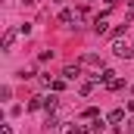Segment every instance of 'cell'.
<instances>
[{
    "label": "cell",
    "instance_id": "6",
    "mask_svg": "<svg viewBox=\"0 0 134 134\" xmlns=\"http://www.w3.org/2000/svg\"><path fill=\"white\" fill-rule=\"evenodd\" d=\"M75 19H78V13H75V9H63V13H59V22H63V25H72Z\"/></svg>",
    "mask_w": 134,
    "mask_h": 134
},
{
    "label": "cell",
    "instance_id": "16",
    "mask_svg": "<svg viewBox=\"0 0 134 134\" xmlns=\"http://www.w3.org/2000/svg\"><path fill=\"white\" fill-rule=\"evenodd\" d=\"M128 134H134V128H128Z\"/></svg>",
    "mask_w": 134,
    "mask_h": 134
},
{
    "label": "cell",
    "instance_id": "14",
    "mask_svg": "<svg viewBox=\"0 0 134 134\" xmlns=\"http://www.w3.org/2000/svg\"><path fill=\"white\" fill-rule=\"evenodd\" d=\"M128 109H131V112H134V100H131V103H128Z\"/></svg>",
    "mask_w": 134,
    "mask_h": 134
},
{
    "label": "cell",
    "instance_id": "7",
    "mask_svg": "<svg viewBox=\"0 0 134 134\" xmlns=\"http://www.w3.org/2000/svg\"><path fill=\"white\" fill-rule=\"evenodd\" d=\"M13 44H16V31H6L3 34V50H13Z\"/></svg>",
    "mask_w": 134,
    "mask_h": 134
},
{
    "label": "cell",
    "instance_id": "13",
    "mask_svg": "<svg viewBox=\"0 0 134 134\" xmlns=\"http://www.w3.org/2000/svg\"><path fill=\"white\" fill-rule=\"evenodd\" d=\"M103 3H106V6H109V9H112V6H115V3H119V0H103Z\"/></svg>",
    "mask_w": 134,
    "mask_h": 134
},
{
    "label": "cell",
    "instance_id": "15",
    "mask_svg": "<svg viewBox=\"0 0 134 134\" xmlns=\"http://www.w3.org/2000/svg\"><path fill=\"white\" fill-rule=\"evenodd\" d=\"M81 3H84V6H87V3H91V0H81Z\"/></svg>",
    "mask_w": 134,
    "mask_h": 134
},
{
    "label": "cell",
    "instance_id": "8",
    "mask_svg": "<svg viewBox=\"0 0 134 134\" xmlns=\"http://www.w3.org/2000/svg\"><path fill=\"white\" fill-rule=\"evenodd\" d=\"M56 94H50V97H44V109H47V112H53V109H56Z\"/></svg>",
    "mask_w": 134,
    "mask_h": 134
},
{
    "label": "cell",
    "instance_id": "5",
    "mask_svg": "<svg viewBox=\"0 0 134 134\" xmlns=\"http://www.w3.org/2000/svg\"><path fill=\"white\" fill-rule=\"evenodd\" d=\"M109 122H112V128L119 131V122H125V109H112V112H109Z\"/></svg>",
    "mask_w": 134,
    "mask_h": 134
},
{
    "label": "cell",
    "instance_id": "10",
    "mask_svg": "<svg viewBox=\"0 0 134 134\" xmlns=\"http://www.w3.org/2000/svg\"><path fill=\"white\" fill-rule=\"evenodd\" d=\"M106 87H109V91H122V87H125V78H112Z\"/></svg>",
    "mask_w": 134,
    "mask_h": 134
},
{
    "label": "cell",
    "instance_id": "12",
    "mask_svg": "<svg viewBox=\"0 0 134 134\" xmlns=\"http://www.w3.org/2000/svg\"><path fill=\"white\" fill-rule=\"evenodd\" d=\"M0 134H13V128H9V125H3V128H0Z\"/></svg>",
    "mask_w": 134,
    "mask_h": 134
},
{
    "label": "cell",
    "instance_id": "9",
    "mask_svg": "<svg viewBox=\"0 0 134 134\" xmlns=\"http://www.w3.org/2000/svg\"><path fill=\"white\" fill-rule=\"evenodd\" d=\"M81 115H84V119H91V122H94V119H100V109H97V106H87V109H84V112H81Z\"/></svg>",
    "mask_w": 134,
    "mask_h": 134
},
{
    "label": "cell",
    "instance_id": "2",
    "mask_svg": "<svg viewBox=\"0 0 134 134\" xmlns=\"http://www.w3.org/2000/svg\"><path fill=\"white\" fill-rule=\"evenodd\" d=\"M63 78H69V81L81 78V66H78V63H75V66H66V69H63Z\"/></svg>",
    "mask_w": 134,
    "mask_h": 134
},
{
    "label": "cell",
    "instance_id": "17",
    "mask_svg": "<svg viewBox=\"0 0 134 134\" xmlns=\"http://www.w3.org/2000/svg\"><path fill=\"white\" fill-rule=\"evenodd\" d=\"M53 3H63V0H53Z\"/></svg>",
    "mask_w": 134,
    "mask_h": 134
},
{
    "label": "cell",
    "instance_id": "3",
    "mask_svg": "<svg viewBox=\"0 0 134 134\" xmlns=\"http://www.w3.org/2000/svg\"><path fill=\"white\" fill-rule=\"evenodd\" d=\"M112 78H115V72H112V69H100V72L94 75V81H103V84H109Z\"/></svg>",
    "mask_w": 134,
    "mask_h": 134
},
{
    "label": "cell",
    "instance_id": "1",
    "mask_svg": "<svg viewBox=\"0 0 134 134\" xmlns=\"http://www.w3.org/2000/svg\"><path fill=\"white\" fill-rule=\"evenodd\" d=\"M112 53H115V56H122V59H131V56H134V47L128 44V41L115 37V44H112Z\"/></svg>",
    "mask_w": 134,
    "mask_h": 134
},
{
    "label": "cell",
    "instance_id": "4",
    "mask_svg": "<svg viewBox=\"0 0 134 134\" xmlns=\"http://www.w3.org/2000/svg\"><path fill=\"white\" fill-rule=\"evenodd\" d=\"M94 31H97V34H106V31H109V22H106V16H97V19H94Z\"/></svg>",
    "mask_w": 134,
    "mask_h": 134
},
{
    "label": "cell",
    "instance_id": "11",
    "mask_svg": "<svg viewBox=\"0 0 134 134\" xmlns=\"http://www.w3.org/2000/svg\"><path fill=\"white\" fill-rule=\"evenodd\" d=\"M63 87H66V81H59V78H56V81H50V91H53V94H56V91H63Z\"/></svg>",
    "mask_w": 134,
    "mask_h": 134
}]
</instances>
